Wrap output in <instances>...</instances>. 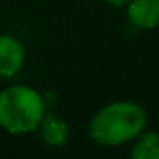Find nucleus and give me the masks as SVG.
<instances>
[{
	"label": "nucleus",
	"mask_w": 159,
	"mask_h": 159,
	"mask_svg": "<svg viewBox=\"0 0 159 159\" xmlns=\"http://www.w3.org/2000/svg\"><path fill=\"white\" fill-rule=\"evenodd\" d=\"M147 125V113L135 101H113L89 121V137L106 147L132 142Z\"/></svg>",
	"instance_id": "1"
},
{
	"label": "nucleus",
	"mask_w": 159,
	"mask_h": 159,
	"mask_svg": "<svg viewBox=\"0 0 159 159\" xmlns=\"http://www.w3.org/2000/svg\"><path fill=\"white\" fill-rule=\"evenodd\" d=\"M45 113V99L33 87L16 84L0 93V128L9 134L36 132Z\"/></svg>",
	"instance_id": "2"
},
{
	"label": "nucleus",
	"mask_w": 159,
	"mask_h": 159,
	"mask_svg": "<svg viewBox=\"0 0 159 159\" xmlns=\"http://www.w3.org/2000/svg\"><path fill=\"white\" fill-rule=\"evenodd\" d=\"M26 62L24 46L11 34H0V77L11 79L21 72Z\"/></svg>",
	"instance_id": "3"
},
{
	"label": "nucleus",
	"mask_w": 159,
	"mask_h": 159,
	"mask_svg": "<svg viewBox=\"0 0 159 159\" xmlns=\"http://www.w3.org/2000/svg\"><path fill=\"white\" fill-rule=\"evenodd\" d=\"M127 17L139 29H154L159 26V0H130Z\"/></svg>",
	"instance_id": "4"
},
{
	"label": "nucleus",
	"mask_w": 159,
	"mask_h": 159,
	"mask_svg": "<svg viewBox=\"0 0 159 159\" xmlns=\"http://www.w3.org/2000/svg\"><path fill=\"white\" fill-rule=\"evenodd\" d=\"M36 132L39 134V139L43 140V144H46L48 147H62L69 140L67 121L53 113H45Z\"/></svg>",
	"instance_id": "5"
},
{
	"label": "nucleus",
	"mask_w": 159,
	"mask_h": 159,
	"mask_svg": "<svg viewBox=\"0 0 159 159\" xmlns=\"http://www.w3.org/2000/svg\"><path fill=\"white\" fill-rule=\"evenodd\" d=\"M130 144L134 159H159V132L142 130Z\"/></svg>",
	"instance_id": "6"
},
{
	"label": "nucleus",
	"mask_w": 159,
	"mask_h": 159,
	"mask_svg": "<svg viewBox=\"0 0 159 159\" xmlns=\"http://www.w3.org/2000/svg\"><path fill=\"white\" fill-rule=\"evenodd\" d=\"M130 0H106V4L111 5L115 9H121V7H127Z\"/></svg>",
	"instance_id": "7"
}]
</instances>
